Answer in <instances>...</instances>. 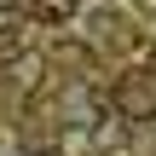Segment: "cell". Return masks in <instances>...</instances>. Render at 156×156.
Segmentation results:
<instances>
[{"instance_id": "cell-1", "label": "cell", "mask_w": 156, "mask_h": 156, "mask_svg": "<svg viewBox=\"0 0 156 156\" xmlns=\"http://www.w3.org/2000/svg\"><path fill=\"white\" fill-rule=\"evenodd\" d=\"M110 98H116V110H122L127 122H145V116H156V75H151V69H133V75H122Z\"/></svg>"}, {"instance_id": "cell-2", "label": "cell", "mask_w": 156, "mask_h": 156, "mask_svg": "<svg viewBox=\"0 0 156 156\" xmlns=\"http://www.w3.org/2000/svg\"><path fill=\"white\" fill-rule=\"evenodd\" d=\"M35 12H41L46 23H69V12H75V0H35Z\"/></svg>"}, {"instance_id": "cell-3", "label": "cell", "mask_w": 156, "mask_h": 156, "mask_svg": "<svg viewBox=\"0 0 156 156\" xmlns=\"http://www.w3.org/2000/svg\"><path fill=\"white\" fill-rule=\"evenodd\" d=\"M17 12L23 0H0V35H17Z\"/></svg>"}, {"instance_id": "cell-4", "label": "cell", "mask_w": 156, "mask_h": 156, "mask_svg": "<svg viewBox=\"0 0 156 156\" xmlns=\"http://www.w3.org/2000/svg\"><path fill=\"white\" fill-rule=\"evenodd\" d=\"M75 6H81V0H75Z\"/></svg>"}]
</instances>
